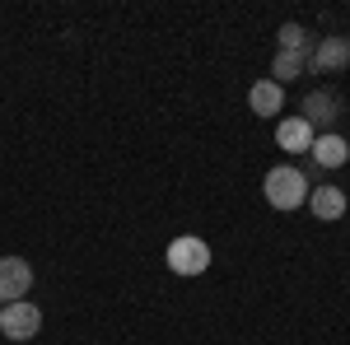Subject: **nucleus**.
<instances>
[{
    "mask_svg": "<svg viewBox=\"0 0 350 345\" xmlns=\"http://www.w3.org/2000/svg\"><path fill=\"white\" fill-rule=\"evenodd\" d=\"M308 191H313V182L304 178V168H295V163H275L262 178V196H267L271 210H299L308 201Z\"/></svg>",
    "mask_w": 350,
    "mask_h": 345,
    "instance_id": "nucleus-1",
    "label": "nucleus"
},
{
    "mask_svg": "<svg viewBox=\"0 0 350 345\" xmlns=\"http://www.w3.org/2000/svg\"><path fill=\"white\" fill-rule=\"evenodd\" d=\"M341 112H346V98H341L336 89H308L304 103H299V117L313 126V135H327L341 122Z\"/></svg>",
    "mask_w": 350,
    "mask_h": 345,
    "instance_id": "nucleus-2",
    "label": "nucleus"
},
{
    "mask_svg": "<svg viewBox=\"0 0 350 345\" xmlns=\"http://www.w3.org/2000/svg\"><path fill=\"white\" fill-rule=\"evenodd\" d=\"M163 262H168L173 275H206V271H211V243L196 238V234H183V238L168 243Z\"/></svg>",
    "mask_w": 350,
    "mask_h": 345,
    "instance_id": "nucleus-3",
    "label": "nucleus"
},
{
    "mask_svg": "<svg viewBox=\"0 0 350 345\" xmlns=\"http://www.w3.org/2000/svg\"><path fill=\"white\" fill-rule=\"evenodd\" d=\"M0 331H5V341H33L38 331H42V308L38 303H0Z\"/></svg>",
    "mask_w": 350,
    "mask_h": 345,
    "instance_id": "nucleus-4",
    "label": "nucleus"
},
{
    "mask_svg": "<svg viewBox=\"0 0 350 345\" xmlns=\"http://www.w3.org/2000/svg\"><path fill=\"white\" fill-rule=\"evenodd\" d=\"M308 66H313L318 75L350 70V38H341V33H332V38H318V42H313V56H308Z\"/></svg>",
    "mask_w": 350,
    "mask_h": 345,
    "instance_id": "nucleus-5",
    "label": "nucleus"
},
{
    "mask_svg": "<svg viewBox=\"0 0 350 345\" xmlns=\"http://www.w3.org/2000/svg\"><path fill=\"white\" fill-rule=\"evenodd\" d=\"M28 290H33V266L24 257H0V299L19 303Z\"/></svg>",
    "mask_w": 350,
    "mask_h": 345,
    "instance_id": "nucleus-6",
    "label": "nucleus"
},
{
    "mask_svg": "<svg viewBox=\"0 0 350 345\" xmlns=\"http://www.w3.org/2000/svg\"><path fill=\"white\" fill-rule=\"evenodd\" d=\"M308 163H313L318 173H332V168H346V163H350V145H346V140H341L336 131L313 135V150H308Z\"/></svg>",
    "mask_w": 350,
    "mask_h": 345,
    "instance_id": "nucleus-7",
    "label": "nucleus"
},
{
    "mask_svg": "<svg viewBox=\"0 0 350 345\" xmlns=\"http://www.w3.org/2000/svg\"><path fill=\"white\" fill-rule=\"evenodd\" d=\"M308 210H313V219H323V224H336V219L350 210V201H346V191H341V187L323 182V187H313V191H308Z\"/></svg>",
    "mask_w": 350,
    "mask_h": 345,
    "instance_id": "nucleus-8",
    "label": "nucleus"
},
{
    "mask_svg": "<svg viewBox=\"0 0 350 345\" xmlns=\"http://www.w3.org/2000/svg\"><path fill=\"white\" fill-rule=\"evenodd\" d=\"M275 145H280L285 154H308V150H313V126L295 112V117H285V122L275 126Z\"/></svg>",
    "mask_w": 350,
    "mask_h": 345,
    "instance_id": "nucleus-9",
    "label": "nucleus"
},
{
    "mask_svg": "<svg viewBox=\"0 0 350 345\" xmlns=\"http://www.w3.org/2000/svg\"><path fill=\"white\" fill-rule=\"evenodd\" d=\"M247 107L257 112V117H275L280 107H285V89L275 80H257L252 89H247Z\"/></svg>",
    "mask_w": 350,
    "mask_h": 345,
    "instance_id": "nucleus-10",
    "label": "nucleus"
},
{
    "mask_svg": "<svg viewBox=\"0 0 350 345\" xmlns=\"http://www.w3.org/2000/svg\"><path fill=\"white\" fill-rule=\"evenodd\" d=\"M304 66H308V56H304V52H275V61H271V80L285 89L290 80H299Z\"/></svg>",
    "mask_w": 350,
    "mask_h": 345,
    "instance_id": "nucleus-11",
    "label": "nucleus"
},
{
    "mask_svg": "<svg viewBox=\"0 0 350 345\" xmlns=\"http://www.w3.org/2000/svg\"><path fill=\"white\" fill-rule=\"evenodd\" d=\"M275 42H280V52H304V56H313V33H308L304 24H280Z\"/></svg>",
    "mask_w": 350,
    "mask_h": 345,
    "instance_id": "nucleus-12",
    "label": "nucleus"
}]
</instances>
